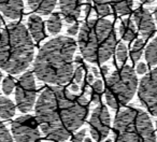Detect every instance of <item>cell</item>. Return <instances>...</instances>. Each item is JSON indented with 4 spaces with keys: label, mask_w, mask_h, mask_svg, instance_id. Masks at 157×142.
<instances>
[{
    "label": "cell",
    "mask_w": 157,
    "mask_h": 142,
    "mask_svg": "<svg viewBox=\"0 0 157 142\" xmlns=\"http://www.w3.org/2000/svg\"><path fill=\"white\" fill-rule=\"evenodd\" d=\"M35 111L44 137L60 142L69 139L84 124L88 114V100L67 88L48 86L38 98Z\"/></svg>",
    "instance_id": "obj_1"
},
{
    "label": "cell",
    "mask_w": 157,
    "mask_h": 142,
    "mask_svg": "<svg viewBox=\"0 0 157 142\" xmlns=\"http://www.w3.org/2000/svg\"><path fill=\"white\" fill-rule=\"evenodd\" d=\"M76 42L69 37H56L43 44L33 63V73L42 82L60 86L73 75Z\"/></svg>",
    "instance_id": "obj_2"
},
{
    "label": "cell",
    "mask_w": 157,
    "mask_h": 142,
    "mask_svg": "<svg viewBox=\"0 0 157 142\" xmlns=\"http://www.w3.org/2000/svg\"><path fill=\"white\" fill-rule=\"evenodd\" d=\"M35 46L28 29L20 23L10 24L0 33V68L10 75H18L29 67Z\"/></svg>",
    "instance_id": "obj_3"
},
{
    "label": "cell",
    "mask_w": 157,
    "mask_h": 142,
    "mask_svg": "<svg viewBox=\"0 0 157 142\" xmlns=\"http://www.w3.org/2000/svg\"><path fill=\"white\" fill-rule=\"evenodd\" d=\"M78 48L88 63H103L112 56L116 45L114 27L109 20H90L78 31Z\"/></svg>",
    "instance_id": "obj_4"
},
{
    "label": "cell",
    "mask_w": 157,
    "mask_h": 142,
    "mask_svg": "<svg viewBox=\"0 0 157 142\" xmlns=\"http://www.w3.org/2000/svg\"><path fill=\"white\" fill-rule=\"evenodd\" d=\"M113 135L115 142H156L150 116L137 108H126L116 114Z\"/></svg>",
    "instance_id": "obj_5"
},
{
    "label": "cell",
    "mask_w": 157,
    "mask_h": 142,
    "mask_svg": "<svg viewBox=\"0 0 157 142\" xmlns=\"http://www.w3.org/2000/svg\"><path fill=\"white\" fill-rule=\"evenodd\" d=\"M137 90L138 78L135 70L129 66H123L108 79L105 92L108 106L112 109L126 106L132 99Z\"/></svg>",
    "instance_id": "obj_6"
},
{
    "label": "cell",
    "mask_w": 157,
    "mask_h": 142,
    "mask_svg": "<svg viewBox=\"0 0 157 142\" xmlns=\"http://www.w3.org/2000/svg\"><path fill=\"white\" fill-rule=\"evenodd\" d=\"M37 98L35 75L31 71L25 72L20 78L15 88V100L18 110L23 113H28L35 106Z\"/></svg>",
    "instance_id": "obj_7"
},
{
    "label": "cell",
    "mask_w": 157,
    "mask_h": 142,
    "mask_svg": "<svg viewBox=\"0 0 157 142\" xmlns=\"http://www.w3.org/2000/svg\"><path fill=\"white\" fill-rule=\"evenodd\" d=\"M36 117L24 115L12 122L11 130L15 142H41Z\"/></svg>",
    "instance_id": "obj_8"
},
{
    "label": "cell",
    "mask_w": 157,
    "mask_h": 142,
    "mask_svg": "<svg viewBox=\"0 0 157 142\" xmlns=\"http://www.w3.org/2000/svg\"><path fill=\"white\" fill-rule=\"evenodd\" d=\"M138 97L152 115L157 116V69L143 77L138 87Z\"/></svg>",
    "instance_id": "obj_9"
},
{
    "label": "cell",
    "mask_w": 157,
    "mask_h": 142,
    "mask_svg": "<svg viewBox=\"0 0 157 142\" xmlns=\"http://www.w3.org/2000/svg\"><path fill=\"white\" fill-rule=\"evenodd\" d=\"M111 116L105 105H99L93 111L90 120V131L92 138L97 142H100L107 138L110 131Z\"/></svg>",
    "instance_id": "obj_10"
},
{
    "label": "cell",
    "mask_w": 157,
    "mask_h": 142,
    "mask_svg": "<svg viewBox=\"0 0 157 142\" xmlns=\"http://www.w3.org/2000/svg\"><path fill=\"white\" fill-rule=\"evenodd\" d=\"M133 23L144 39H150L154 35L156 26L152 14L147 9L138 8L133 13Z\"/></svg>",
    "instance_id": "obj_11"
},
{
    "label": "cell",
    "mask_w": 157,
    "mask_h": 142,
    "mask_svg": "<svg viewBox=\"0 0 157 142\" xmlns=\"http://www.w3.org/2000/svg\"><path fill=\"white\" fill-rule=\"evenodd\" d=\"M82 0H59V9L63 20L68 24H73L81 14Z\"/></svg>",
    "instance_id": "obj_12"
},
{
    "label": "cell",
    "mask_w": 157,
    "mask_h": 142,
    "mask_svg": "<svg viewBox=\"0 0 157 142\" xmlns=\"http://www.w3.org/2000/svg\"><path fill=\"white\" fill-rule=\"evenodd\" d=\"M0 11L10 20H18L24 11L23 0H0Z\"/></svg>",
    "instance_id": "obj_13"
},
{
    "label": "cell",
    "mask_w": 157,
    "mask_h": 142,
    "mask_svg": "<svg viewBox=\"0 0 157 142\" xmlns=\"http://www.w3.org/2000/svg\"><path fill=\"white\" fill-rule=\"evenodd\" d=\"M28 33L30 37L35 40L36 42H40L45 37V31H44V24L42 18L39 15L33 14L28 17Z\"/></svg>",
    "instance_id": "obj_14"
},
{
    "label": "cell",
    "mask_w": 157,
    "mask_h": 142,
    "mask_svg": "<svg viewBox=\"0 0 157 142\" xmlns=\"http://www.w3.org/2000/svg\"><path fill=\"white\" fill-rule=\"evenodd\" d=\"M27 2L33 11L41 15H48L55 9L57 0H27Z\"/></svg>",
    "instance_id": "obj_15"
},
{
    "label": "cell",
    "mask_w": 157,
    "mask_h": 142,
    "mask_svg": "<svg viewBox=\"0 0 157 142\" xmlns=\"http://www.w3.org/2000/svg\"><path fill=\"white\" fill-rule=\"evenodd\" d=\"M120 36L124 41H131L137 35V27L131 18H125L120 25Z\"/></svg>",
    "instance_id": "obj_16"
},
{
    "label": "cell",
    "mask_w": 157,
    "mask_h": 142,
    "mask_svg": "<svg viewBox=\"0 0 157 142\" xmlns=\"http://www.w3.org/2000/svg\"><path fill=\"white\" fill-rule=\"evenodd\" d=\"M15 114V105L7 97H0V117L9 120Z\"/></svg>",
    "instance_id": "obj_17"
},
{
    "label": "cell",
    "mask_w": 157,
    "mask_h": 142,
    "mask_svg": "<svg viewBox=\"0 0 157 142\" xmlns=\"http://www.w3.org/2000/svg\"><path fill=\"white\" fill-rule=\"evenodd\" d=\"M145 59L146 63L151 67L157 66V37L152 40L150 44L145 48Z\"/></svg>",
    "instance_id": "obj_18"
},
{
    "label": "cell",
    "mask_w": 157,
    "mask_h": 142,
    "mask_svg": "<svg viewBox=\"0 0 157 142\" xmlns=\"http://www.w3.org/2000/svg\"><path fill=\"white\" fill-rule=\"evenodd\" d=\"M61 26H63L61 16L58 13L52 14L46 22V27L51 35H57L61 30Z\"/></svg>",
    "instance_id": "obj_19"
},
{
    "label": "cell",
    "mask_w": 157,
    "mask_h": 142,
    "mask_svg": "<svg viewBox=\"0 0 157 142\" xmlns=\"http://www.w3.org/2000/svg\"><path fill=\"white\" fill-rule=\"evenodd\" d=\"M113 8L120 15H125L130 12L133 0H111Z\"/></svg>",
    "instance_id": "obj_20"
},
{
    "label": "cell",
    "mask_w": 157,
    "mask_h": 142,
    "mask_svg": "<svg viewBox=\"0 0 157 142\" xmlns=\"http://www.w3.org/2000/svg\"><path fill=\"white\" fill-rule=\"evenodd\" d=\"M102 90H103V82L99 79L94 81V83L92 84V90H90V97H92L93 102H94L95 105L100 103Z\"/></svg>",
    "instance_id": "obj_21"
},
{
    "label": "cell",
    "mask_w": 157,
    "mask_h": 142,
    "mask_svg": "<svg viewBox=\"0 0 157 142\" xmlns=\"http://www.w3.org/2000/svg\"><path fill=\"white\" fill-rule=\"evenodd\" d=\"M143 48H144V40L143 39L136 40L130 51L131 60H132L133 63H137V61H139V59L141 58V55H142V53H143Z\"/></svg>",
    "instance_id": "obj_22"
},
{
    "label": "cell",
    "mask_w": 157,
    "mask_h": 142,
    "mask_svg": "<svg viewBox=\"0 0 157 142\" xmlns=\"http://www.w3.org/2000/svg\"><path fill=\"white\" fill-rule=\"evenodd\" d=\"M96 12L100 16H107L111 13V7L107 0H93Z\"/></svg>",
    "instance_id": "obj_23"
},
{
    "label": "cell",
    "mask_w": 157,
    "mask_h": 142,
    "mask_svg": "<svg viewBox=\"0 0 157 142\" xmlns=\"http://www.w3.org/2000/svg\"><path fill=\"white\" fill-rule=\"evenodd\" d=\"M127 56H128V51H127V46L124 43H118L117 48H116V57L120 63H125L127 60Z\"/></svg>",
    "instance_id": "obj_24"
},
{
    "label": "cell",
    "mask_w": 157,
    "mask_h": 142,
    "mask_svg": "<svg viewBox=\"0 0 157 142\" xmlns=\"http://www.w3.org/2000/svg\"><path fill=\"white\" fill-rule=\"evenodd\" d=\"M15 86H16V83L13 78L12 77L5 78V80H3V82H2V90L6 95L11 94L14 88H15Z\"/></svg>",
    "instance_id": "obj_25"
},
{
    "label": "cell",
    "mask_w": 157,
    "mask_h": 142,
    "mask_svg": "<svg viewBox=\"0 0 157 142\" xmlns=\"http://www.w3.org/2000/svg\"><path fill=\"white\" fill-rule=\"evenodd\" d=\"M0 142H14L11 133L1 121H0Z\"/></svg>",
    "instance_id": "obj_26"
},
{
    "label": "cell",
    "mask_w": 157,
    "mask_h": 142,
    "mask_svg": "<svg viewBox=\"0 0 157 142\" xmlns=\"http://www.w3.org/2000/svg\"><path fill=\"white\" fill-rule=\"evenodd\" d=\"M84 75V66L82 63H78V67H76L75 71H73V81L75 84H80L83 80Z\"/></svg>",
    "instance_id": "obj_27"
},
{
    "label": "cell",
    "mask_w": 157,
    "mask_h": 142,
    "mask_svg": "<svg viewBox=\"0 0 157 142\" xmlns=\"http://www.w3.org/2000/svg\"><path fill=\"white\" fill-rule=\"evenodd\" d=\"M85 135H86L85 129H82L81 131H78L72 137V142H83L84 139H85Z\"/></svg>",
    "instance_id": "obj_28"
},
{
    "label": "cell",
    "mask_w": 157,
    "mask_h": 142,
    "mask_svg": "<svg viewBox=\"0 0 157 142\" xmlns=\"http://www.w3.org/2000/svg\"><path fill=\"white\" fill-rule=\"evenodd\" d=\"M78 30H80V28H78V24H73L67 29V33L69 36H72V37H73V36L78 35Z\"/></svg>",
    "instance_id": "obj_29"
},
{
    "label": "cell",
    "mask_w": 157,
    "mask_h": 142,
    "mask_svg": "<svg viewBox=\"0 0 157 142\" xmlns=\"http://www.w3.org/2000/svg\"><path fill=\"white\" fill-rule=\"evenodd\" d=\"M138 75H144V73L147 71V67L144 63H139L137 66V69H136Z\"/></svg>",
    "instance_id": "obj_30"
},
{
    "label": "cell",
    "mask_w": 157,
    "mask_h": 142,
    "mask_svg": "<svg viewBox=\"0 0 157 142\" xmlns=\"http://www.w3.org/2000/svg\"><path fill=\"white\" fill-rule=\"evenodd\" d=\"M94 75L93 73H88L87 77H86V81H87V84H93L94 83Z\"/></svg>",
    "instance_id": "obj_31"
},
{
    "label": "cell",
    "mask_w": 157,
    "mask_h": 142,
    "mask_svg": "<svg viewBox=\"0 0 157 142\" xmlns=\"http://www.w3.org/2000/svg\"><path fill=\"white\" fill-rule=\"evenodd\" d=\"M69 88H70V90H71V92H74V93L78 92V90H80V87H78V84H75V83L71 84Z\"/></svg>",
    "instance_id": "obj_32"
},
{
    "label": "cell",
    "mask_w": 157,
    "mask_h": 142,
    "mask_svg": "<svg viewBox=\"0 0 157 142\" xmlns=\"http://www.w3.org/2000/svg\"><path fill=\"white\" fill-rule=\"evenodd\" d=\"M99 71H101L100 72V75H108V72H109V67H107V66H103L102 68H101Z\"/></svg>",
    "instance_id": "obj_33"
},
{
    "label": "cell",
    "mask_w": 157,
    "mask_h": 142,
    "mask_svg": "<svg viewBox=\"0 0 157 142\" xmlns=\"http://www.w3.org/2000/svg\"><path fill=\"white\" fill-rule=\"evenodd\" d=\"M92 71H93V75H94V77L98 78L99 75H100V72H99V70L97 69V68L93 67V68H92Z\"/></svg>",
    "instance_id": "obj_34"
},
{
    "label": "cell",
    "mask_w": 157,
    "mask_h": 142,
    "mask_svg": "<svg viewBox=\"0 0 157 142\" xmlns=\"http://www.w3.org/2000/svg\"><path fill=\"white\" fill-rule=\"evenodd\" d=\"M90 13V5H87V6L85 7V16H87Z\"/></svg>",
    "instance_id": "obj_35"
},
{
    "label": "cell",
    "mask_w": 157,
    "mask_h": 142,
    "mask_svg": "<svg viewBox=\"0 0 157 142\" xmlns=\"http://www.w3.org/2000/svg\"><path fill=\"white\" fill-rule=\"evenodd\" d=\"M142 3H145V5H151L155 1V0H140Z\"/></svg>",
    "instance_id": "obj_36"
},
{
    "label": "cell",
    "mask_w": 157,
    "mask_h": 142,
    "mask_svg": "<svg viewBox=\"0 0 157 142\" xmlns=\"http://www.w3.org/2000/svg\"><path fill=\"white\" fill-rule=\"evenodd\" d=\"M154 16H155V20H156V22H157V7L155 8V10H154Z\"/></svg>",
    "instance_id": "obj_37"
},
{
    "label": "cell",
    "mask_w": 157,
    "mask_h": 142,
    "mask_svg": "<svg viewBox=\"0 0 157 142\" xmlns=\"http://www.w3.org/2000/svg\"><path fill=\"white\" fill-rule=\"evenodd\" d=\"M83 142H93L92 139H90V138H86V139H84Z\"/></svg>",
    "instance_id": "obj_38"
},
{
    "label": "cell",
    "mask_w": 157,
    "mask_h": 142,
    "mask_svg": "<svg viewBox=\"0 0 157 142\" xmlns=\"http://www.w3.org/2000/svg\"><path fill=\"white\" fill-rule=\"evenodd\" d=\"M2 23H3L2 17H1V15H0V28H1V26H2Z\"/></svg>",
    "instance_id": "obj_39"
},
{
    "label": "cell",
    "mask_w": 157,
    "mask_h": 142,
    "mask_svg": "<svg viewBox=\"0 0 157 142\" xmlns=\"http://www.w3.org/2000/svg\"><path fill=\"white\" fill-rule=\"evenodd\" d=\"M2 78H3L2 72H1V71H0V82H1V80H2Z\"/></svg>",
    "instance_id": "obj_40"
},
{
    "label": "cell",
    "mask_w": 157,
    "mask_h": 142,
    "mask_svg": "<svg viewBox=\"0 0 157 142\" xmlns=\"http://www.w3.org/2000/svg\"><path fill=\"white\" fill-rule=\"evenodd\" d=\"M156 131H157V122H156Z\"/></svg>",
    "instance_id": "obj_41"
}]
</instances>
